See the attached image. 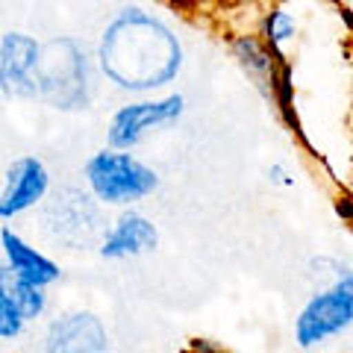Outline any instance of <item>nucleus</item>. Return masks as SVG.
<instances>
[{"label":"nucleus","mask_w":353,"mask_h":353,"mask_svg":"<svg viewBox=\"0 0 353 353\" xmlns=\"http://www.w3.org/2000/svg\"><path fill=\"white\" fill-rule=\"evenodd\" d=\"M97 65L121 92H153L171 85L183 71V44L162 18L127 6L103 30Z\"/></svg>","instance_id":"f257e3e1"},{"label":"nucleus","mask_w":353,"mask_h":353,"mask_svg":"<svg viewBox=\"0 0 353 353\" xmlns=\"http://www.w3.org/2000/svg\"><path fill=\"white\" fill-rule=\"evenodd\" d=\"M94 77L92 59L77 39L59 36L41 44V59L36 68V94L50 109L77 112L92 103Z\"/></svg>","instance_id":"f03ea898"},{"label":"nucleus","mask_w":353,"mask_h":353,"mask_svg":"<svg viewBox=\"0 0 353 353\" xmlns=\"http://www.w3.org/2000/svg\"><path fill=\"white\" fill-rule=\"evenodd\" d=\"M85 183L101 203L130 206L157 192L159 176L127 150L103 148L85 162Z\"/></svg>","instance_id":"7ed1b4c3"},{"label":"nucleus","mask_w":353,"mask_h":353,"mask_svg":"<svg viewBox=\"0 0 353 353\" xmlns=\"http://www.w3.org/2000/svg\"><path fill=\"white\" fill-rule=\"evenodd\" d=\"M353 324V271L339 268L324 292L312 294L294 318V341L303 350L324 345Z\"/></svg>","instance_id":"20e7f679"},{"label":"nucleus","mask_w":353,"mask_h":353,"mask_svg":"<svg viewBox=\"0 0 353 353\" xmlns=\"http://www.w3.org/2000/svg\"><path fill=\"white\" fill-rule=\"evenodd\" d=\"M185 109L183 94H168V97H150V101H136L121 106L109 121L106 141L112 150H132L150 130L174 124Z\"/></svg>","instance_id":"39448f33"},{"label":"nucleus","mask_w":353,"mask_h":353,"mask_svg":"<svg viewBox=\"0 0 353 353\" xmlns=\"http://www.w3.org/2000/svg\"><path fill=\"white\" fill-rule=\"evenodd\" d=\"M41 44L27 32H6L0 39V92L15 101H32Z\"/></svg>","instance_id":"423d86ee"},{"label":"nucleus","mask_w":353,"mask_h":353,"mask_svg":"<svg viewBox=\"0 0 353 353\" xmlns=\"http://www.w3.org/2000/svg\"><path fill=\"white\" fill-rule=\"evenodd\" d=\"M48 294L18 277L6 262H0V339H15L30 321L44 315Z\"/></svg>","instance_id":"0eeeda50"},{"label":"nucleus","mask_w":353,"mask_h":353,"mask_svg":"<svg viewBox=\"0 0 353 353\" xmlns=\"http://www.w3.org/2000/svg\"><path fill=\"white\" fill-rule=\"evenodd\" d=\"M50 189V174L36 157H21L6 168L0 189V218H15L32 209Z\"/></svg>","instance_id":"6e6552de"},{"label":"nucleus","mask_w":353,"mask_h":353,"mask_svg":"<svg viewBox=\"0 0 353 353\" xmlns=\"http://www.w3.org/2000/svg\"><path fill=\"white\" fill-rule=\"evenodd\" d=\"M44 353H109V333L94 312H68L50 321Z\"/></svg>","instance_id":"1a4fd4ad"},{"label":"nucleus","mask_w":353,"mask_h":353,"mask_svg":"<svg viewBox=\"0 0 353 353\" xmlns=\"http://www.w3.org/2000/svg\"><path fill=\"white\" fill-rule=\"evenodd\" d=\"M157 245H159L157 224H153L148 215L136 212V209H127V212L112 224L106 239L101 241V256L103 259L145 256V253H150Z\"/></svg>","instance_id":"9d476101"},{"label":"nucleus","mask_w":353,"mask_h":353,"mask_svg":"<svg viewBox=\"0 0 353 353\" xmlns=\"http://www.w3.org/2000/svg\"><path fill=\"white\" fill-rule=\"evenodd\" d=\"M0 248H3V262L12 268L24 283L36 285V289H48L59 280V265L50 256H44L41 250H36L30 241L21 239L15 230L3 227L0 230Z\"/></svg>","instance_id":"9b49d317"},{"label":"nucleus","mask_w":353,"mask_h":353,"mask_svg":"<svg viewBox=\"0 0 353 353\" xmlns=\"http://www.w3.org/2000/svg\"><path fill=\"white\" fill-rule=\"evenodd\" d=\"M233 53H236V59L248 68V74H253L259 80V85H268V92H271V80H274V71H277L283 53L268 50L265 48V41L256 39V36L236 39L233 41Z\"/></svg>","instance_id":"f8f14e48"},{"label":"nucleus","mask_w":353,"mask_h":353,"mask_svg":"<svg viewBox=\"0 0 353 353\" xmlns=\"http://www.w3.org/2000/svg\"><path fill=\"white\" fill-rule=\"evenodd\" d=\"M297 32V24L292 12H285V9H271L268 15L262 18V41L265 48L274 50V53H283V48L294 39Z\"/></svg>","instance_id":"ddd939ff"},{"label":"nucleus","mask_w":353,"mask_h":353,"mask_svg":"<svg viewBox=\"0 0 353 353\" xmlns=\"http://www.w3.org/2000/svg\"><path fill=\"white\" fill-rule=\"evenodd\" d=\"M268 180L271 183H283V185H289L292 180H289V174H285V168H283V165H274V168L268 171Z\"/></svg>","instance_id":"4468645a"},{"label":"nucleus","mask_w":353,"mask_h":353,"mask_svg":"<svg viewBox=\"0 0 353 353\" xmlns=\"http://www.w3.org/2000/svg\"><path fill=\"white\" fill-rule=\"evenodd\" d=\"M194 350L197 353H227V350H221L215 345H209V341H194Z\"/></svg>","instance_id":"2eb2a0df"}]
</instances>
